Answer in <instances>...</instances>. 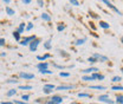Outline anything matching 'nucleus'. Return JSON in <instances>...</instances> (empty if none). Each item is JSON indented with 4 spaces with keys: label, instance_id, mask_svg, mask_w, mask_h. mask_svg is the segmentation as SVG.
I'll return each mask as SVG.
<instances>
[{
    "label": "nucleus",
    "instance_id": "1",
    "mask_svg": "<svg viewBox=\"0 0 123 104\" xmlns=\"http://www.w3.org/2000/svg\"><path fill=\"white\" fill-rule=\"evenodd\" d=\"M64 101V98L61 95H52L51 97L46 98L45 104H62Z\"/></svg>",
    "mask_w": 123,
    "mask_h": 104
},
{
    "label": "nucleus",
    "instance_id": "2",
    "mask_svg": "<svg viewBox=\"0 0 123 104\" xmlns=\"http://www.w3.org/2000/svg\"><path fill=\"white\" fill-rule=\"evenodd\" d=\"M37 37L33 34V36H26V37H24V38H21V40L19 42V44L21 45V46H29L31 44V42H33L34 39H36Z\"/></svg>",
    "mask_w": 123,
    "mask_h": 104
},
{
    "label": "nucleus",
    "instance_id": "3",
    "mask_svg": "<svg viewBox=\"0 0 123 104\" xmlns=\"http://www.w3.org/2000/svg\"><path fill=\"white\" fill-rule=\"evenodd\" d=\"M98 101L101 103H105V104H115V102L112 99H110V96L108 93H104V95H99L98 96Z\"/></svg>",
    "mask_w": 123,
    "mask_h": 104
},
{
    "label": "nucleus",
    "instance_id": "4",
    "mask_svg": "<svg viewBox=\"0 0 123 104\" xmlns=\"http://www.w3.org/2000/svg\"><path fill=\"white\" fill-rule=\"evenodd\" d=\"M40 43H42V39H39V38H36L33 42H31V44L29 45V49H30L31 52H36L38 50V46L40 45Z\"/></svg>",
    "mask_w": 123,
    "mask_h": 104
},
{
    "label": "nucleus",
    "instance_id": "5",
    "mask_svg": "<svg viewBox=\"0 0 123 104\" xmlns=\"http://www.w3.org/2000/svg\"><path fill=\"white\" fill-rule=\"evenodd\" d=\"M76 88V85L74 84H61L58 86H56V91H69V90H74Z\"/></svg>",
    "mask_w": 123,
    "mask_h": 104
},
{
    "label": "nucleus",
    "instance_id": "6",
    "mask_svg": "<svg viewBox=\"0 0 123 104\" xmlns=\"http://www.w3.org/2000/svg\"><path fill=\"white\" fill-rule=\"evenodd\" d=\"M18 77H19V78H21V79H25V80H31V79H33L36 76H34V73H31V72L21 71V72H19Z\"/></svg>",
    "mask_w": 123,
    "mask_h": 104
},
{
    "label": "nucleus",
    "instance_id": "7",
    "mask_svg": "<svg viewBox=\"0 0 123 104\" xmlns=\"http://www.w3.org/2000/svg\"><path fill=\"white\" fill-rule=\"evenodd\" d=\"M102 2H103L104 5H107L108 7H109L110 10H112V11H114L115 13H117L118 15H122V12H121V11H120V10H118V8H117V7L115 6V5H114V4H112L111 1H108V0H103Z\"/></svg>",
    "mask_w": 123,
    "mask_h": 104
},
{
    "label": "nucleus",
    "instance_id": "8",
    "mask_svg": "<svg viewBox=\"0 0 123 104\" xmlns=\"http://www.w3.org/2000/svg\"><path fill=\"white\" fill-rule=\"evenodd\" d=\"M92 57L97 60V63H105V61H108V59H109L107 56L101 55V53H93V55H92Z\"/></svg>",
    "mask_w": 123,
    "mask_h": 104
},
{
    "label": "nucleus",
    "instance_id": "9",
    "mask_svg": "<svg viewBox=\"0 0 123 104\" xmlns=\"http://www.w3.org/2000/svg\"><path fill=\"white\" fill-rule=\"evenodd\" d=\"M95 72H99V69L96 67V66H90V67L84 69V70L82 71L83 74H92V73H95Z\"/></svg>",
    "mask_w": 123,
    "mask_h": 104
},
{
    "label": "nucleus",
    "instance_id": "10",
    "mask_svg": "<svg viewBox=\"0 0 123 104\" xmlns=\"http://www.w3.org/2000/svg\"><path fill=\"white\" fill-rule=\"evenodd\" d=\"M49 66H50V63H47V61H39V63L37 64V69H38V71L47 70Z\"/></svg>",
    "mask_w": 123,
    "mask_h": 104
},
{
    "label": "nucleus",
    "instance_id": "11",
    "mask_svg": "<svg viewBox=\"0 0 123 104\" xmlns=\"http://www.w3.org/2000/svg\"><path fill=\"white\" fill-rule=\"evenodd\" d=\"M91 77H92L93 80H104V78H105L104 74L99 73V72H95V73H92Z\"/></svg>",
    "mask_w": 123,
    "mask_h": 104
},
{
    "label": "nucleus",
    "instance_id": "12",
    "mask_svg": "<svg viewBox=\"0 0 123 104\" xmlns=\"http://www.w3.org/2000/svg\"><path fill=\"white\" fill-rule=\"evenodd\" d=\"M40 19L43 20V21H46V23H50L51 20H52V17L49 14V13H46V12H43L42 14H40Z\"/></svg>",
    "mask_w": 123,
    "mask_h": 104
},
{
    "label": "nucleus",
    "instance_id": "13",
    "mask_svg": "<svg viewBox=\"0 0 123 104\" xmlns=\"http://www.w3.org/2000/svg\"><path fill=\"white\" fill-rule=\"evenodd\" d=\"M26 30V24H25V23H20V24H19V25H18V27H17V32H18V33H19V34H20V36H21V34H23V33H24V31Z\"/></svg>",
    "mask_w": 123,
    "mask_h": 104
},
{
    "label": "nucleus",
    "instance_id": "14",
    "mask_svg": "<svg viewBox=\"0 0 123 104\" xmlns=\"http://www.w3.org/2000/svg\"><path fill=\"white\" fill-rule=\"evenodd\" d=\"M86 40H88V38H86V37L79 38V39H76V40L74 42V45H75V46H82V45L86 42Z\"/></svg>",
    "mask_w": 123,
    "mask_h": 104
},
{
    "label": "nucleus",
    "instance_id": "15",
    "mask_svg": "<svg viewBox=\"0 0 123 104\" xmlns=\"http://www.w3.org/2000/svg\"><path fill=\"white\" fill-rule=\"evenodd\" d=\"M98 26H99L101 29H103V30H108V29H110V25L108 24L107 21H103V20H99Z\"/></svg>",
    "mask_w": 123,
    "mask_h": 104
},
{
    "label": "nucleus",
    "instance_id": "16",
    "mask_svg": "<svg viewBox=\"0 0 123 104\" xmlns=\"http://www.w3.org/2000/svg\"><path fill=\"white\" fill-rule=\"evenodd\" d=\"M43 47H44L45 50H51V49H52V42H51V39L44 42V43H43Z\"/></svg>",
    "mask_w": 123,
    "mask_h": 104
},
{
    "label": "nucleus",
    "instance_id": "17",
    "mask_svg": "<svg viewBox=\"0 0 123 104\" xmlns=\"http://www.w3.org/2000/svg\"><path fill=\"white\" fill-rule=\"evenodd\" d=\"M77 97L78 98H91V95L88 93V92H78Z\"/></svg>",
    "mask_w": 123,
    "mask_h": 104
},
{
    "label": "nucleus",
    "instance_id": "18",
    "mask_svg": "<svg viewBox=\"0 0 123 104\" xmlns=\"http://www.w3.org/2000/svg\"><path fill=\"white\" fill-rule=\"evenodd\" d=\"M82 80H83V82H85V83H90V82H92L93 79H92L91 74H83Z\"/></svg>",
    "mask_w": 123,
    "mask_h": 104
},
{
    "label": "nucleus",
    "instance_id": "19",
    "mask_svg": "<svg viewBox=\"0 0 123 104\" xmlns=\"http://www.w3.org/2000/svg\"><path fill=\"white\" fill-rule=\"evenodd\" d=\"M17 92H18V89H10L6 92V96L7 97H13V96L17 95Z\"/></svg>",
    "mask_w": 123,
    "mask_h": 104
},
{
    "label": "nucleus",
    "instance_id": "20",
    "mask_svg": "<svg viewBox=\"0 0 123 104\" xmlns=\"http://www.w3.org/2000/svg\"><path fill=\"white\" fill-rule=\"evenodd\" d=\"M49 58H51V55H50V53H46L44 56H37V59L40 60V61H45V60L49 59Z\"/></svg>",
    "mask_w": 123,
    "mask_h": 104
},
{
    "label": "nucleus",
    "instance_id": "21",
    "mask_svg": "<svg viewBox=\"0 0 123 104\" xmlns=\"http://www.w3.org/2000/svg\"><path fill=\"white\" fill-rule=\"evenodd\" d=\"M115 104H123V95H116L115 98Z\"/></svg>",
    "mask_w": 123,
    "mask_h": 104
},
{
    "label": "nucleus",
    "instance_id": "22",
    "mask_svg": "<svg viewBox=\"0 0 123 104\" xmlns=\"http://www.w3.org/2000/svg\"><path fill=\"white\" fill-rule=\"evenodd\" d=\"M43 89H49V90H53V91H56V85L52 84V83H46L45 85L43 86Z\"/></svg>",
    "mask_w": 123,
    "mask_h": 104
},
{
    "label": "nucleus",
    "instance_id": "23",
    "mask_svg": "<svg viewBox=\"0 0 123 104\" xmlns=\"http://www.w3.org/2000/svg\"><path fill=\"white\" fill-rule=\"evenodd\" d=\"M5 11H6V14L7 15H14L15 14V11L13 8H11L10 6H7V7L5 8Z\"/></svg>",
    "mask_w": 123,
    "mask_h": 104
},
{
    "label": "nucleus",
    "instance_id": "24",
    "mask_svg": "<svg viewBox=\"0 0 123 104\" xmlns=\"http://www.w3.org/2000/svg\"><path fill=\"white\" fill-rule=\"evenodd\" d=\"M90 89L92 90H105L107 88L104 85H90Z\"/></svg>",
    "mask_w": 123,
    "mask_h": 104
},
{
    "label": "nucleus",
    "instance_id": "25",
    "mask_svg": "<svg viewBox=\"0 0 123 104\" xmlns=\"http://www.w3.org/2000/svg\"><path fill=\"white\" fill-rule=\"evenodd\" d=\"M33 89V86L32 85H19L18 86V90H32Z\"/></svg>",
    "mask_w": 123,
    "mask_h": 104
},
{
    "label": "nucleus",
    "instance_id": "26",
    "mask_svg": "<svg viewBox=\"0 0 123 104\" xmlns=\"http://www.w3.org/2000/svg\"><path fill=\"white\" fill-rule=\"evenodd\" d=\"M111 90L115 91V92H116V91H122L123 85H118V84H117V85H112V86H111Z\"/></svg>",
    "mask_w": 123,
    "mask_h": 104
},
{
    "label": "nucleus",
    "instance_id": "27",
    "mask_svg": "<svg viewBox=\"0 0 123 104\" xmlns=\"http://www.w3.org/2000/svg\"><path fill=\"white\" fill-rule=\"evenodd\" d=\"M122 80V77L121 76H114L112 78H111V82L112 83H120Z\"/></svg>",
    "mask_w": 123,
    "mask_h": 104
},
{
    "label": "nucleus",
    "instance_id": "28",
    "mask_svg": "<svg viewBox=\"0 0 123 104\" xmlns=\"http://www.w3.org/2000/svg\"><path fill=\"white\" fill-rule=\"evenodd\" d=\"M58 52H59V55H61L62 57H64V58H69V57H70V53H68V52L64 51V50H58Z\"/></svg>",
    "mask_w": 123,
    "mask_h": 104
},
{
    "label": "nucleus",
    "instance_id": "29",
    "mask_svg": "<svg viewBox=\"0 0 123 104\" xmlns=\"http://www.w3.org/2000/svg\"><path fill=\"white\" fill-rule=\"evenodd\" d=\"M12 36H13V38H14L17 42H20V40H21V36H20V34H19L17 31H14V32L12 33Z\"/></svg>",
    "mask_w": 123,
    "mask_h": 104
},
{
    "label": "nucleus",
    "instance_id": "30",
    "mask_svg": "<svg viewBox=\"0 0 123 104\" xmlns=\"http://www.w3.org/2000/svg\"><path fill=\"white\" fill-rule=\"evenodd\" d=\"M30 97H31L30 93H24V95L21 96V101H24V102H29V101H30Z\"/></svg>",
    "mask_w": 123,
    "mask_h": 104
},
{
    "label": "nucleus",
    "instance_id": "31",
    "mask_svg": "<svg viewBox=\"0 0 123 104\" xmlns=\"http://www.w3.org/2000/svg\"><path fill=\"white\" fill-rule=\"evenodd\" d=\"M70 76H71V73L70 72H66V71H61L59 72V77H63V78H68Z\"/></svg>",
    "mask_w": 123,
    "mask_h": 104
},
{
    "label": "nucleus",
    "instance_id": "32",
    "mask_svg": "<svg viewBox=\"0 0 123 104\" xmlns=\"http://www.w3.org/2000/svg\"><path fill=\"white\" fill-rule=\"evenodd\" d=\"M6 83L7 84H19V80H17L15 78H10L6 80Z\"/></svg>",
    "mask_w": 123,
    "mask_h": 104
},
{
    "label": "nucleus",
    "instance_id": "33",
    "mask_svg": "<svg viewBox=\"0 0 123 104\" xmlns=\"http://www.w3.org/2000/svg\"><path fill=\"white\" fill-rule=\"evenodd\" d=\"M65 29H66L65 24H58V25H57V31H58V32H63Z\"/></svg>",
    "mask_w": 123,
    "mask_h": 104
},
{
    "label": "nucleus",
    "instance_id": "34",
    "mask_svg": "<svg viewBox=\"0 0 123 104\" xmlns=\"http://www.w3.org/2000/svg\"><path fill=\"white\" fill-rule=\"evenodd\" d=\"M33 102H34V103H37V104H45L46 98H37V99H34Z\"/></svg>",
    "mask_w": 123,
    "mask_h": 104
},
{
    "label": "nucleus",
    "instance_id": "35",
    "mask_svg": "<svg viewBox=\"0 0 123 104\" xmlns=\"http://www.w3.org/2000/svg\"><path fill=\"white\" fill-rule=\"evenodd\" d=\"M86 61H88V63H89V64H90V65H93V64H96V63H97V60L95 59V58H93V57H89V58H88V59H86Z\"/></svg>",
    "mask_w": 123,
    "mask_h": 104
},
{
    "label": "nucleus",
    "instance_id": "36",
    "mask_svg": "<svg viewBox=\"0 0 123 104\" xmlns=\"http://www.w3.org/2000/svg\"><path fill=\"white\" fill-rule=\"evenodd\" d=\"M39 73L40 74H53V71H51V70H43V71H39Z\"/></svg>",
    "mask_w": 123,
    "mask_h": 104
},
{
    "label": "nucleus",
    "instance_id": "37",
    "mask_svg": "<svg viewBox=\"0 0 123 104\" xmlns=\"http://www.w3.org/2000/svg\"><path fill=\"white\" fill-rule=\"evenodd\" d=\"M43 92H44L45 95H49V96L51 95V96H52L55 91H53V90H49V89H43Z\"/></svg>",
    "mask_w": 123,
    "mask_h": 104
},
{
    "label": "nucleus",
    "instance_id": "38",
    "mask_svg": "<svg viewBox=\"0 0 123 104\" xmlns=\"http://www.w3.org/2000/svg\"><path fill=\"white\" fill-rule=\"evenodd\" d=\"M69 4H70V5H72V6H79V5H80V2H79V1H77V0H70V1H69Z\"/></svg>",
    "mask_w": 123,
    "mask_h": 104
},
{
    "label": "nucleus",
    "instance_id": "39",
    "mask_svg": "<svg viewBox=\"0 0 123 104\" xmlns=\"http://www.w3.org/2000/svg\"><path fill=\"white\" fill-rule=\"evenodd\" d=\"M33 27H34L33 23H27V25H26V30H25V31H31Z\"/></svg>",
    "mask_w": 123,
    "mask_h": 104
},
{
    "label": "nucleus",
    "instance_id": "40",
    "mask_svg": "<svg viewBox=\"0 0 123 104\" xmlns=\"http://www.w3.org/2000/svg\"><path fill=\"white\" fill-rule=\"evenodd\" d=\"M13 103L14 104H30L29 102H24V101H21V99H14Z\"/></svg>",
    "mask_w": 123,
    "mask_h": 104
},
{
    "label": "nucleus",
    "instance_id": "41",
    "mask_svg": "<svg viewBox=\"0 0 123 104\" xmlns=\"http://www.w3.org/2000/svg\"><path fill=\"white\" fill-rule=\"evenodd\" d=\"M37 4H38L39 7H43V6L45 5V1H43V0H37Z\"/></svg>",
    "mask_w": 123,
    "mask_h": 104
},
{
    "label": "nucleus",
    "instance_id": "42",
    "mask_svg": "<svg viewBox=\"0 0 123 104\" xmlns=\"http://www.w3.org/2000/svg\"><path fill=\"white\" fill-rule=\"evenodd\" d=\"M21 4L23 5H30V4H32V0H21Z\"/></svg>",
    "mask_w": 123,
    "mask_h": 104
},
{
    "label": "nucleus",
    "instance_id": "43",
    "mask_svg": "<svg viewBox=\"0 0 123 104\" xmlns=\"http://www.w3.org/2000/svg\"><path fill=\"white\" fill-rule=\"evenodd\" d=\"M89 14H90V17H92L93 19H99V15H97L96 13H93V12H90Z\"/></svg>",
    "mask_w": 123,
    "mask_h": 104
},
{
    "label": "nucleus",
    "instance_id": "44",
    "mask_svg": "<svg viewBox=\"0 0 123 104\" xmlns=\"http://www.w3.org/2000/svg\"><path fill=\"white\" fill-rule=\"evenodd\" d=\"M5 44H6L5 38H0V46H5Z\"/></svg>",
    "mask_w": 123,
    "mask_h": 104
},
{
    "label": "nucleus",
    "instance_id": "45",
    "mask_svg": "<svg viewBox=\"0 0 123 104\" xmlns=\"http://www.w3.org/2000/svg\"><path fill=\"white\" fill-rule=\"evenodd\" d=\"M0 104H14L13 102H8V101H2Z\"/></svg>",
    "mask_w": 123,
    "mask_h": 104
},
{
    "label": "nucleus",
    "instance_id": "46",
    "mask_svg": "<svg viewBox=\"0 0 123 104\" xmlns=\"http://www.w3.org/2000/svg\"><path fill=\"white\" fill-rule=\"evenodd\" d=\"M2 2H4V4H6V5H8V4H11V0H4Z\"/></svg>",
    "mask_w": 123,
    "mask_h": 104
},
{
    "label": "nucleus",
    "instance_id": "47",
    "mask_svg": "<svg viewBox=\"0 0 123 104\" xmlns=\"http://www.w3.org/2000/svg\"><path fill=\"white\" fill-rule=\"evenodd\" d=\"M69 104H80L79 102H77V101H74V102H70Z\"/></svg>",
    "mask_w": 123,
    "mask_h": 104
},
{
    "label": "nucleus",
    "instance_id": "48",
    "mask_svg": "<svg viewBox=\"0 0 123 104\" xmlns=\"http://www.w3.org/2000/svg\"><path fill=\"white\" fill-rule=\"evenodd\" d=\"M6 56V52H2V53H0V57H5Z\"/></svg>",
    "mask_w": 123,
    "mask_h": 104
},
{
    "label": "nucleus",
    "instance_id": "49",
    "mask_svg": "<svg viewBox=\"0 0 123 104\" xmlns=\"http://www.w3.org/2000/svg\"><path fill=\"white\" fill-rule=\"evenodd\" d=\"M121 43H122V44H123V37H122V38H121Z\"/></svg>",
    "mask_w": 123,
    "mask_h": 104
},
{
    "label": "nucleus",
    "instance_id": "50",
    "mask_svg": "<svg viewBox=\"0 0 123 104\" xmlns=\"http://www.w3.org/2000/svg\"><path fill=\"white\" fill-rule=\"evenodd\" d=\"M121 72H122V73H123V67H122V69H121Z\"/></svg>",
    "mask_w": 123,
    "mask_h": 104
},
{
    "label": "nucleus",
    "instance_id": "51",
    "mask_svg": "<svg viewBox=\"0 0 123 104\" xmlns=\"http://www.w3.org/2000/svg\"><path fill=\"white\" fill-rule=\"evenodd\" d=\"M90 104H98V103H90Z\"/></svg>",
    "mask_w": 123,
    "mask_h": 104
},
{
    "label": "nucleus",
    "instance_id": "52",
    "mask_svg": "<svg viewBox=\"0 0 123 104\" xmlns=\"http://www.w3.org/2000/svg\"><path fill=\"white\" fill-rule=\"evenodd\" d=\"M122 61H123V60H122Z\"/></svg>",
    "mask_w": 123,
    "mask_h": 104
}]
</instances>
